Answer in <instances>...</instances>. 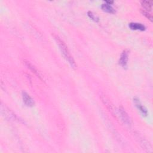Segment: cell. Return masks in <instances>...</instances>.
<instances>
[{
  "mask_svg": "<svg viewBox=\"0 0 153 153\" xmlns=\"http://www.w3.org/2000/svg\"><path fill=\"white\" fill-rule=\"evenodd\" d=\"M54 38L56 40V43L58 44L59 47V49L62 52V53L63 54L64 58L66 59V60L68 62V63H69V65L71 66L72 68H76V64L75 62L72 58V56H71L68 49V47L67 46V45L65 44V43H64L62 40L56 35H54Z\"/></svg>",
  "mask_w": 153,
  "mask_h": 153,
  "instance_id": "6da1fadb",
  "label": "cell"
},
{
  "mask_svg": "<svg viewBox=\"0 0 153 153\" xmlns=\"http://www.w3.org/2000/svg\"><path fill=\"white\" fill-rule=\"evenodd\" d=\"M119 114L120 116L121 117V119L123 122L124 124L127 126H131V120L129 117V116H128L127 113L124 110V109L122 107L119 108Z\"/></svg>",
  "mask_w": 153,
  "mask_h": 153,
  "instance_id": "7a4b0ae2",
  "label": "cell"
},
{
  "mask_svg": "<svg viewBox=\"0 0 153 153\" xmlns=\"http://www.w3.org/2000/svg\"><path fill=\"white\" fill-rule=\"evenodd\" d=\"M22 98L23 102L27 107H32L34 105V101L31 96L25 92H22Z\"/></svg>",
  "mask_w": 153,
  "mask_h": 153,
  "instance_id": "3957f363",
  "label": "cell"
},
{
  "mask_svg": "<svg viewBox=\"0 0 153 153\" xmlns=\"http://www.w3.org/2000/svg\"><path fill=\"white\" fill-rule=\"evenodd\" d=\"M128 56H129V52L127 50H124L122 53V54H121L120 58L119 60V64L123 68L127 67V62H128Z\"/></svg>",
  "mask_w": 153,
  "mask_h": 153,
  "instance_id": "277c9868",
  "label": "cell"
},
{
  "mask_svg": "<svg viewBox=\"0 0 153 153\" xmlns=\"http://www.w3.org/2000/svg\"><path fill=\"white\" fill-rule=\"evenodd\" d=\"M1 112L3 116L7 118L15 120L16 118V116L13 113V112L10 109H8L5 106L1 107Z\"/></svg>",
  "mask_w": 153,
  "mask_h": 153,
  "instance_id": "5b68a950",
  "label": "cell"
},
{
  "mask_svg": "<svg viewBox=\"0 0 153 153\" xmlns=\"http://www.w3.org/2000/svg\"><path fill=\"white\" fill-rule=\"evenodd\" d=\"M133 101H134L135 104L136 105V107L139 109V111L141 112V113L143 114V116H147V111L142 105V104L140 102L139 100L137 98H135L133 99Z\"/></svg>",
  "mask_w": 153,
  "mask_h": 153,
  "instance_id": "8992f818",
  "label": "cell"
},
{
  "mask_svg": "<svg viewBox=\"0 0 153 153\" xmlns=\"http://www.w3.org/2000/svg\"><path fill=\"white\" fill-rule=\"evenodd\" d=\"M129 27L132 30H139L142 31L146 30V27L139 23H131Z\"/></svg>",
  "mask_w": 153,
  "mask_h": 153,
  "instance_id": "52a82bcc",
  "label": "cell"
},
{
  "mask_svg": "<svg viewBox=\"0 0 153 153\" xmlns=\"http://www.w3.org/2000/svg\"><path fill=\"white\" fill-rule=\"evenodd\" d=\"M142 6L143 8V10L151 12L152 9V2L150 1H143L141 3Z\"/></svg>",
  "mask_w": 153,
  "mask_h": 153,
  "instance_id": "ba28073f",
  "label": "cell"
},
{
  "mask_svg": "<svg viewBox=\"0 0 153 153\" xmlns=\"http://www.w3.org/2000/svg\"><path fill=\"white\" fill-rule=\"evenodd\" d=\"M101 8L105 12H107V13H115L116 11L114 10V9L113 7H112L111 5L109 4H108L107 3L105 4H103L101 6Z\"/></svg>",
  "mask_w": 153,
  "mask_h": 153,
  "instance_id": "9c48e42d",
  "label": "cell"
},
{
  "mask_svg": "<svg viewBox=\"0 0 153 153\" xmlns=\"http://www.w3.org/2000/svg\"><path fill=\"white\" fill-rule=\"evenodd\" d=\"M87 14L88 16V17H89L93 21H95L96 22H99V18H98V17L96 16L95 14H93V12H88L87 13Z\"/></svg>",
  "mask_w": 153,
  "mask_h": 153,
  "instance_id": "30bf717a",
  "label": "cell"
},
{
  "mask_svg": "<svg viewBox=\"0 0 153 153\" xmlns=\"http://www.w3.org/2000/svg\"><path fill=\"white\" fill-rule=\"evenodd\" d=\"M26 63H27V66L28 67V68H29L32 71H33V72H35V73L37 75H38V77H40V76H39V73H38V71L35 68V67H33V65H31V64L29 62H26Z\"/></svg>",
  "mask_w": 153,
  "mask_h": 153,
  "instance_id": "8fae6325",
  "label": "cell"
},
{
  "mask_svg": "<svg viewBox=\"0 0 153 153\" xmlns=\"http://www.w3.org/2000/svg\"><path fill=\"white\" fill-rule=\"evenodd\" d=\"M142 14L145 16H146L148 19H150L151 21L152 20V16L151 13V12H147L146 10H142Z\"/></svg>",
  "mask_w": 153,
  "mask_h": 153,
  "instance_id": "7c38bea8",
  "label": "cell"
}]
</instances>
